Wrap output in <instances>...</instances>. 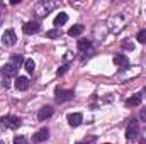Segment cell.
Segmentation results:
<instances>
[{
	"instance_id": "cell-1",
	"label": "cell",
	"mask_w": 146,
	"mask_h": 144,
	"mask_svg": "<svg viewBox=\"0 0 146 144\" xmlns=\"http://www.w3.org/2000/svg\"><path fill=\"white\" fill-rule=\"evenodd\" d=\"M56 2H49V0H41V2H37L36 7H34V14H36V17H46L53 9H56Z\"/></svg>"
},
{
	"instance_id": "cell-17",
	"label": "cell",
	"mask_w": 146,
	"mask_h": 144,
	"mask_svg": "<svg viewBox=\"0 0 146 144\" xmlns=\"http://www.w3.org/2000/svg\"><path fill=\"white\" fill-rule=\"evenodd\" d=\"M24 68H26L27 73H34V70H36V63H34L33 59H26V61H24Z\"/></svg>"
},
{
	"instance_id": "cell-19",
	"label": "cell",
	"mask_w": 146,
	"mask_h": 144,
	"mask_svg": "<svg viewBox=\"0 0 146 144\" xmlns=\"http://www.w3.org/2000/svg\"><path fill=\"white\" fill-rule=\"evenodd\" d=\"M46 36L49 37V39H56V37L61 36V29H56V27H54V29L48 31V32H46Z\"/></svg>"
},
{
	"instance_id": "cell-25",
	"label": "cell",
	"mask_w": 146,
	"mask_h": 144,
	"mask_svg": "<svg viewBox=\"0 0 146 144\" xmlns=\"http://www.w3.org/2000/svg\"><path fill=\"white\" fill-rule=\"evenodd\" d=\"M139 144H146V139H141V141H139Z\"/></svg>"
},
{
	"instance_id": "cell-6",
	"label": "cell",
	"mask_w": 146,
	"mask_h": 144,
	"mask_svg": "<svg viewBox=\"0 0 146 144\" xmlns=\"http://www.w3.org/2000/svg\"><path fill=\"white\" fill-rule=\"evenodd\" d=\"M39 22L37 20H31V22H26L24 24V27H22V31H24V34H27V36H31V34H36L39 32Z\"/></svg>"
},
{
	"instance_id": "cell-16",
	"label": "cell",
	"mask_w": 146,
	"mask_h": 144,
	"mask_svg": "<svg viewBox=\"0 0 146 144\" xmlns=\"http://www.w3.org/2000/svg\"><path fill=\"white\" fill-rule=\"evenodd\" d=\"M92 48V42L88 41V39H80L78 41V49L80 51H87V49H90Z\"/></svg>"
},
{
	"instance_id": "cell-23",
	"label": "cell",
	"mask_w": 146,
	"mask_h": 144,
	"mask_svg": "<svg viewBox=\"0 0 146 144\" xmlns=\"http://www.w3.org/2000/svg\"><path fill=\"white\" fill-rule=\"evenodd\" d=\"M66 70H68V66H66V65H65V66H61V68H58V75H65V73H66Z\"/></svg>"
},
{
	"instance_id": "cell-7",
	"label": "cell",
	"mask_w": 146,
	"mask_h": 144,
	"mask_svg": "<svg viewBox=\"0 0 146 144\" xmlns=\"http://www.w3.org/2000/svg\"><path fill=\"white\" fill-rule=\"evenodd\" d=\"M66 120H68V124H70L72 127H78V126L83 122V115H82L80 112H73V114H68V115H66Z\"/></svg>"
},
{
	"instance_id": "cell-18",
	"label": "cell",
	"mask_w": 146,
	"mask_h": 144,
	"mask_svg": "<svg viewBox=\"0 0 146 144\" xmlns=\"http://www.w3.org/2000/svg\"><path fill=\"white\" fill-rule=\"evenodd\" d=\"M24 61H26V59H24L21 54H14V56L10 58V63H12V65H15L17 68H19V66H21V63H24Z\"/></svg>"
},
{
	"instance_id": "cell-2",
	"label": "cell",
	"mask_w": 146,
	"mask_h": 144,
	"mask_svg": "<svg viewBox=\"0 0 146 144\" xmlns=\"http://www.w3.org/2000/svg\"><path fill=\"white\" fill-rule=\"evenodd\" d=\"M73 97H75L73 90L56 88V92H54V100H56L58 104H65V102H68V100H73Z\"/></svg>"
},
{
	"instance_id": "cell-4",
	"label": "cell",
	"mask_w": 146,
	"mask_h": 144,
	"mask_svg": "<svg viewBox=\"0 0 146 144\" xmlns=\"http://www.w3.org/2000/svg\"><path fill=\"white\" fill-rule=\"evenodd\" d=\"M0 124L5 126V127H9V129H17L21 126V119L15 117V115H5V117L0 119Z\"/></svg>"
},
{
	"instance_id": "cell-11",
	"label": "cell",
	"mask_w": 146,
	"mask_h": 144,
	"mask_svg": "<svg viewBox=\"0 0 146 144\" xmlns=\"http://www.w3.org/2000/svg\"><path fill=\"white\" fill-rule=\"evenodd\" d=\"M51 115H53V108L49 107V105L39 108V112H37V119H39L41 122H44V120H46V119H49Z\"/></svg>"
},
{
	"instance_id": "cell-3",
	"label": "cell",
	"mask_w": 146,
	"mask_h": 144,
	"mask_svg": "<svg viewBox=\"0 0 146 144\" xmlns=\"http://www.w3.org/2000/svg\"><path fill=\"white\" fill-rule=\"evenodd\" d=\"M138 134H139V124H138L136 119H131L129 124H127V129H126V139L133 141Z\"/></svg>"
},
{
	"instance_id": "cell-24",
	"label": "cell",
	"mask_w": 146,
	"mask_h": 144,
	"mask_svg": "<svg viewBox=\"0 0 146 144\" xmlns=\"http://www.w3.org/2000/svg\"><path fill=\"white\" fill-rule=\"evenodd\" d=\"M141 120H143V122H146V107L141 108Z\"/></svg>"
},
{
	"instance_id": "cell-5",
	"label": "cell",
	"mask_w": 146,
	"mask_h": 144,
	"mask_svg": "<svg viewBox=\"0 0 146 144\" xmlns=\"http://www.w3.org/2000/svg\"><path fill=\"white\" fill-rule=\"evenodd\" d=\"M15 41H17V37H15V32L12 31V29H7L5 32H3V36H2V42H3V46H14L15 44Z\"/></svg>"
},
{
	"instance_id": "cell-8",
	"label": "cell",
	"mask_w": 146,
	"mask_h": 144,
	"mask_svg": "<svg viewBox=\"0 0 146 144\" xmlns=\"http://www.w3.org/2000/svg\"><path fill=\"white\" fill-rule=\"evenodd\" d=\"M48 137H49V129H48V127H42V129H39L36 134L33 136V143H36V144L44 143Z\"/></svg>"
},
{
	"instance_id": "cell-20",
	"label": "cell",
	"mask_w": 146,
	"mask_h": 144,
	"mask_svg": "<svg viewBox=\"0 0 146 144\" xmlns=\"http://www.w3.org/2000/svg\"><path fill=\"white\" fill-rule=\"evenodd\" d=\"M14 144H29L26 136H15L14 137Z\"/></svg>"
},
{
	"instance_id": "cell-14",
	"label": "cell",
	"mask_w": 146,
	"mask_h": 144,
	"mask_svg": "<svg viewBox=\"0 0 146 144\" xmlns=\"http://www.w3.org/2000/svg\"><path fill=\"white\" fill-rule=\"evenodd\" d=\"M66 20H68V15H66L65 12H60V14L54 17V26H56V29H60V26L66 24Z\"/></svg>"
},
{
	"instance_id": "cell-12",
	"label": "cell",
	"mask_w": 146,
	"mask_h": 144,
	"mask_svg": "<svg viewBox=\"0 0 146 144\" xmlns=\"http://www.w3.org/2000/svg\"><path fill=\"white\" fill-rule=\"evenodd\" d=\"M141 100H143V95L136 93V95H133V97H129L126 100V105L127 107H138V105H141Z\"/></svg>"
},
{
	"instance_id": "cell-9",
	"label": "cell",
	"mask_w": 146,
	"mask_h": 144,
	"mask_svg": "<svg viewBox=\"0 0 146 144\" xmlns=\"http://www.w3.org/2000/svg\"><path fill=\"white\" fill-rule=\"evenodd\" d=\"M19 71V68L15 66V65H12V63H7L3 68H2V75L5 76V78H10V76H15Z\"/></svg>"
},
{
	"instance_id": "cell-10",
	"label": "cell",
	"mask_w": 146,
	"mask_h": 144,
	"mask_svg": "<svg viewBox=\"0 0 146 144\" xmlns=\"http://www.w3.org/2000/svg\"><path fill=\"white\" fill-rule=\"evenodd\" d=\"M15 88H17L19 92L27 90V88H29V78H27V76H17V78H15Z\"/></svg>"
},
{
	"instance_id": "cell-21",
	"label": "cell",
	"mask_w": 146,
	"mask_h": 144,
	"mask_svg": "<svg viewBox=\"0 0 146 144\" xmlns=\"http://www.w3.org/2000/svg\"><path fill=\"white\" fill-rule=\"evenodd\" d=\"M136 39H138L139 42L146 44V31H139V32H138V36H136Z\"/></svg>"
},
{
	"instance_id": "cell-27",
	"label": "cell",
	"mask_w": 146,
	"mask_h": 144,
	"mask_svg": "<svg viewBox=\"0 0 146 144\" xmlns=\"http://www.w3.org/2000/svg\"><path fill=\"white\" fill-rule=\"evenodd\" d=\"M0 144H3V143H2V141H0Z\"/></svg>"
},
{
	"instance_id": "cell-15",
	"label": "cell",
	"mask_w": 146,
	"mask_h": 144,
	"mask_svg": "<svg viewBox=\"0 0 146 144\" xmlns=\"http://www.w3.org/2000/svg\"><path fill=\"white\" fill-rule=\"evenodd\" d=\"M82 32H83V26H82V24H76V26H73V27L68 29V36H72V37L80 36Z\"/></svg>"
},
{
	"instance_id": "cell-26",
	"label": "cell",
	"mask_w": 146,
	"mask_h": 144,
	"mask_svg": "<svg viewBox=\"0 0 146 144\" xmlns=\"http://www.w3.org/2000/svg\"><path fill=\"white\" fill-rule=\"evenodd\" d=\"M76 144H85V143H83V141H80V143H76Z\"/></svg>"
},
{
	"instance_id": "cell-22",
	"label": "cell",
	"mask_w": 146,
	"mask_h": 144,
	"mask_svg": "<svg viewBox=\"0 0 146 144\" xmlns=\"http://www.w3.org/2000/svg\"><path fill=\"white\" fill-rule=\"evenodd\" d=\"M122 48L124 49H134V44L133 42H122Z\"/></svg>"
},
{
	"instance_id": "cell-13",
	"label": "cell",
	"mask_w": 146,
	"mask_h": 144,
	"mask_svg": "<svg viewBox=\"0 0 146 144\" xmlns=\"http://www.w3.org/2000/svg\"><path fill=\"white\" fill-rule=\"evenodd\" d=\"M114 65L117 66H129V59L126 54H115L114 56Z\"/></svg>"
}]
</instances>
